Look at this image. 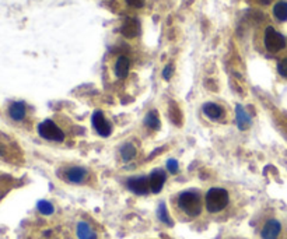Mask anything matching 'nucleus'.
Instances as JSON below:
<instances>
[{
  "mask_svg": "<svg viewBox=\"0 0 287 239\" xmlns=\"http://www.w3.org/2000/svg\"><path fill=\"white\" fill-rule=\"evenodd\" d=\"M9 115L13 120L16 122H21L25 118V104L21 101L13 102L9 108Z\"/></svg>",
  "mask_w": 287,
  "mask_h": 239,
  "instance_id": "13",
  "label": "nucleus"
},
{
  "mask_svg": "<svg viewBox=\"0 0 287 239\" xmlns=\"http://www.w3.org/2000/svg\"><path fill=\"white\" fill-rule=\"evenodd\" d=\"M120 156H122V159L123 161H131L135 158L136 156V148H135V145L131 143L125 144L123 147H122V150H120Z\"/></svg>",
  "mask_w": 287,
  "mask_h": 239,
  "instance_id": "19",
  "label": "nucleus"
},
{
  "mask_svg": "<svg viewBox=\"0 0 287 239\" xmlns=\"http://www.w3.org/2000/svg\"><path fill=\"white\" fill-rule=\"evenodd\" d=\"M172 73H174V66H172V64H167L166 69H164V72H163V77H164L166 80H169L171 76H172Z\"/></svg>",
  "mask_w": 287,
  "mask_h": 239,
  "instance_id": "23",
  "label": "nucleus"
},
{
  "mask_svg": "<svg viewBox=\"0 0 287 239\" xmlns=\"http://www.w3.org/2000/svg\"><path fill=\"white\" fill-rule=\"evenodd\" d=\"M277 72H279L280 76H283V77H286L287 79V58L279 62V64H277Z\"/></svg>",
  "mask_w": 287,
  "mask_h": 239,
  "instance_id": "22",
  "label": "nucleus"
},
{
  "mask_svg": "<svg viewBox=\"0 0 287 239\" xmlns=\"http://www.w3.org/2000/svg\"><path fill=\"white\" fill-rule=\"evenodd\" d=\"M282 225L277 220H269L262 228V235L263 239H277L279 234H280Z\"/></svg>",
  "mask_w": 287,
  "mask_h": 239,
  "instance_id": "8",
  "label": "nucleus"
},
{
  "mask_svg": "<svg viewBox=\"0 0 287 239\" xmlns=\"http://www.w3.org/2000/svg\"><path fill=\"white\" fill-rule=\"evenodd\" d=\"M261 1H262V3H265V4H268V3H269L270 0H261Z\"/></svg>",
  "mask_w": 287,
  "mask_h": 239,
  "instance_id": "25",
  "label": "nucleus"
},
{
  "mask_svg": "<svg viewBox=\"0 0 287 239\" xmlns=\"http://www.w3.org/2000/svg\"><path fill=\"white\" fill-rule=\"evenodd\" d=\"M38 133L41 137L51 140V142H63L65 133L60 130V127L52 120H44L38 125Z\"/></svg>",
  "mask_w": 287,
  "mask_h": 239,
  "instance_id": "3",
  "label": "nucleus"
},
{
  "mask_svg": "<svg viewBox=\"0 0 287 239\" xmlns=\"http://www.w3.org/2000/svg\"><path fill=\"white\" fill-rule=\"evenodd\" d=\"M122 35L126 38H135L140 34V24L136 18H126L120 28Z\"/></svg>",
  "mask_w": 287,
  "mask_h": 239,
  "instance_id": "9",
  "label": "nucleus"
},
{
  "mask_svg": "<svg viewBox=\"0 0 287 239\" xmlns=\"http://www.w3.org/2000/svg\"><path fill=\"white\" fill-rule=\"evenodd\" d=\"M167 169L169 174H172V175H175L177 172H178V161L177 159H168L167 161Z\"/></svg>",
  "mask_w": 287,
  "mask_h": 239,
  "instance_id": "21",
  "label": "nucleus"
},
{
  "mask_svg": "<svg viewBox=\"0 0 287 239\" xmlns=\"http://www.w3.org/2000/svg\"><path fill=\"white\" fill-rule=\"evenodd\" d=\"M77 237H79V239H97V234L87 223H79Z\"/></svg>",
  "mask_w": 287,
  "mask_h": 239,
  "instance_id": "15",
  "label": "nucleus"
},
{
  "mask_svg": "<svg viewBox=\"0 0 287 239\" xmlns=\"http://www.w3.org/2000/svg\"><path fill=\"white\" fill-rule=\"evenodd\" d=\"M273 14L279 21H287V1H277L273 7Z\"/></svg>",
  "mask_w": 287,
  "mask_h": 239,
  "instance_id": "16",
  "label": "nucleus"
},
{
  "mask_svg": "<svg viewBox=\"0 0 287 239\" xmlns=\"http://www.w3.org/2000/svg\"><path fill=\"white\" fill-rule=\"evenodd\" d=\"M91 122H93V126L97 130V133L102 137H108L111 134V125L108 123L104 113L101 111H96L93 113V118H91Z\"/></svg>",
  "mask_w": 287,
  "mask_h": 239,
  "instance_id": "6",
  "label": "nucleus"
},
{
  "mask_svg": "<svg viewBox=\"0 0 287 239\" xmlns=\"http://www.w3.org/2000/svg\"><path fill=\"white\" fill-rule=\"evenodd\" d=\"M85 176H87V169L82 167H73L66 172V178L72 183H82L85 179Z\"/></svg>",
  "mask_w": 287,
  "mask_h": 239,
  "instance_id": "12",
  "label": "nucleus"
},
{
  "mask_svg": "<svg viewBox=\"0 0 287 239\" xmlns=\"http://www.w3.org/2000/svg\"><path fill=\"white\" fill-rule=\"evenodd\" d=\"M36 208L41 214L44 215H51L53 214V206L47 202V200H39L36 204Z\"/></svg>",
  "mask_w": 287,
  "mask_h": 239,
  "instance_id": "20",
  "label": "nucleus"
},
{
  "mask_svg": "<svg viewBox=\"0 0 287 239\" xmlns=\"http://www.w3.org/2000/svg\"><path fill=\"white\" fill-rule=\"evenodd\" d=\"M181 210L189 217H198L202 211V199L198 191H182L178 197Z\"/></svg>",
  "mask_w": 287,
  "mask_h": 239,
  "instance_id": "1",
  "label": "nucleus"
},
{
  "mask_svg": "<svg viewBox=\"0 0 287 239\" xmlns=\"http://www.w3.org/2000/svg\"><path fill=\"white\" fill-rule=\"evenodd\" d=\"M236 116H237V125L239 130H247L251 126V116L241 105L236 107Z\"/></svg>",
  "mask_w": 287,
  "mask_h": 239,
  "instance_id": "11",
  "label": "nucleus"
},
{
  "mask_svg": "<svg viewBox=\"0 0 287 239\" xmlns=\"http://www.w3.org/2000/svg\"><path fill=\"white\" fill-rule=\"evenodd\" d=\"M126 186H128L129 191L136 193V194H140V196L147 194L150 191V182H149V178H146V176L129 178L126 182Z\"/></svg>",
  "mask_w": 287,
  "mask_h": 239,
  "instance_id": "5",
  "label": "nucleus"
},
{
  "mask_svg": "<svg viewBox=\"0 0 287 239\" xmlns=\"http://www.w3.org/2000/svg\"><path fill=\"white\" fill-rule=\"evenodd\" d=\"M144 123H146L147 127H150V129H153V130L160 129V118H158L157 111H150V112L146 115V118H144Z\"/></svg>",
  "mask_w": 287,
  "mask_h": 239,
  "instance_id": "17",
  "label": "nucleus"
},
{
  "mask_svg": "<svg viewBox=\"0 0 287 239\" xmlns=\"http://www.w3.org/2000/svg\"><path fill=\"white\" fill-rule=\"evenodd\" d=\"M144 1L146 0H126V3L132 6V7H136V9H140L144 6Z\"/></svg>",
  "mask_w": 287,
  "mask_h": 239,
  "instance_id": "24",
  "label": "nucleus"
},
{
  "mask_svg": "<svg viewBox=\"0 0 287 239\" xmlns=\"http://www.w3.org/2000/svg\"><path fill=\"white\" fill-rule=\"evenodd\" d=\"M157 217L161 223L167 224V225H172V221L169 218V214H168L167 206L166 203H160L158 204V208H157Z\"/></svg>",
  "mask_w": 287,
  "mask_h": 239,
  "instance_id": "18",
  "label": "nucleus"
},
{
  "mask_svg": "<svg viewBox=\"0 0 287 239\" xmlns=\"http://www.w3.org/2000/svg\"><path fill=\"white\" fill-rule=\"evenodd\" d=\"M265 47L269 52H279L286 47V39L280 32H277L273 27H268L265 30Z\"/></svg>",
  "mask_w": 287,
  "mask_h": 239,
  "instance_id": "4",
  "label": "nucleus"
},
{
  "mask_svg": "<svg viewBox=\"0 0 287 239\" xmlns=\"http://www.w3.org/2000/svg\"><path fill=\"white\" fill-rule=\"evenodd\" d=\"M228 191L223 188H212L206 193V208L209 213H219L228 204Z\"/></svg>",
  "mask_w": 287,
  "mask_h": 239,
  "instance_id": "2",
  "label": "nucleus"
},
{
  "mask_svg": "<svg viewBox=\"0 0 287 239\" xmlns=\"http://www.w3.org/2000/svg\"><path fill=\"white\" fill-rule=\"evenodd\" d=\"M129 67H131V62L126 56H119L117 63H115V74L119 79H125L129 74Z\"/></svg>",
  "mask_w": 287,
  "mask_h": 239,
  "instance_id": "14",
  "label": "nucleus"
},
{
  "mask_svg": "<svg viewBox=\"0 0 287 239\" xmlns=\"http://www.w3.org/2000/svg\"><path fill=\"white\" fill-rule=\"evenodd\" d=\"M202 111H203L204 115L212 120L220 119V118L223 116V113H224V109L220 107V105L215 104V102H207V104H204Z\"/></svg>",
  "mask_w": 287,
  "mask_h": 239,
  "instance_id": "10",
  "label": "nucleus"
},
{
  "mask_svg": "<svg viewBox=\"0 0 287 239\" xmlns=\"http://www.w3.org/2000/svg\"><path fill=\"white\" fill-rule=\"evenodd\" d=\"M149 182H150V191L153 193H160L166 183V172L163 169L153 171L149 176Z\"/></svg>",
  "mask_w": 287,
  "mask_h": 239,
  "instance_id": "7",
  "label": "nucleus"
}]
</instances>
